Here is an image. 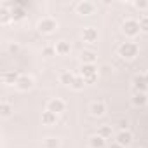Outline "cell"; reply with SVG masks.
<instances>
[{
    "mask_svg": "<svg viewBox=\"0 0 148 148\" xmlns=\"http://www.w3.org/2000/svg\"><path fill=\"white\" fill-rule=\"evenodd\" d=\"M89 112H91L92 117H103L106 113V105L103 101H94V103H91Z\"/></svg>",
    "mask_w": 148,
    "mask_h": 148,
    "instance_id": "12",
    "label": "cell"
},
{
    "mask_svg": "<svg viewBox=\"0 0 148 148\" xmlns=\"http://www.w3.org/2000/svg\"><path fill=\"white\" fill-rule=\"evenodd\" d=\"M33 84H35L33 77H30V75H19V79L16 82V89L21 91V92H26V91H30L33 87Z\"/></svg>",
    "mask_w": 148,
    "mask_h": 148,
    "instance_id": "5",
    "label": "cell"
},
{
    "mask_svg": "<svg viewBox=\"0 0 148 148\" xmlns=\"http://www.w3.org/2000/svg\"><path fill=\"white\" fill-rule=\"evenodd\" d=\"M132 87H134V92H146V91H148L146 77H145V75H134V79H132Z\"/></svg>",
    "mask_w": 148,
    "mask_h": 148,
    "instance_id": "9",
    "label": "cell"
},
{
    "mask_svg": "<svg viewBox=\"0 0 148 148\" xmlns=\"http://www.w3.org/2000/svg\"><path fill=\"white\" fill-rule=\"evenodd\" d=\"M0 115H2V119H9L12 115V106L4 101L2 105H0Z\"/></svg>",
    "mask_w": 148,
    "mask_h": 148,
    "instance_id": "21",
    "label": "cell"
},
{
    "mask_svg": "<svg viewBox=\"0 0 148 148\" xmlns=\"http://www.w3.org/2000/svg\"><path fill=\"white\" fill-rule=\"evenodd\" d=\"M139 30H141L143 33H148V16H143V18L139 19Z\"/></svg>",
    "mask_w": 148,
    "mask_h": 148,
    "instance_id": "26",
    "label": "cell"
},
{
    "mask_svg": "<svg viewBox=\"0 0 148 148\" xmlns=\"http://www.w3.org/2000/svg\"><path fill=\"white\" fill-rule=\"evenodd\" d=\"M134 148H141V146H134Z\"/></svg>",
    "mask_w": 148,
    "mask_h": 148,
    "instance_id": "32",
    "label": "cell"
},
{
    "mask_svg": "<svg viewBox=\"0 0 148 148\" xmlns=\"http://www.w3.org/2000/svg\"><path fill=\"white\" fill-rule=\"evenodd\" d=\"M80 77L86 80V84H94L98 80V68H96V64H82Z\"/></svg>",
    "mask_w": 148,
    "mask_h": 148,
    "instance_id": "2",
    "label": "cell"
},
{
    "mask_svg": "<svg viewBox=\"0 0 148 148\" xmlns=\"http://www.w3.org/2000/svg\"><path fill=\"white\" fill-rule=\"evenodd\" d=\"M42 54H44L45 58H51V56H56V47H52V45H45V47L42 49Z\"/></svg>",
    "mask_w": 148,
    "mask_h": 148,
    "instance_id": "25",
    "label": "cell"
},
{
    "mask_svg": "<svg viewBox=\"0 0 148 148\" xmlns=\"http://www.w3.org/2000/svg\"><path fill=\"white\" fill-rule=\"evenodd\" d=\"M75 11L80 16H91L94 12V4L92 2H87V0H82V2H79L75 5Z\"/></svg>",
    "mask_w": 148,
    "mask_h": 148,
    "instance_id": "7",
    "label": "cell"
},
{
    "mask_svg": "<svg viewBox=\"0 0 148 148\" xmlns=\"http://www.w3.org/2000/svg\"><path fill=\"white\" fill-rule=\"evenodd\" d=\"M44 146L45 148H59V139L58 138H45Z\"/></svg>",
    "mask_w": 148,
    "mask_h": 148,
    "instance_id": "24",
    "label": "cell"
},
{
    "mask_svg": "<svg viewBox=\"0 0 148 148\" xmlns=\"http://www.w3.org/2000/svg\"><path fill=\"white\" fill-rule=\"evenodd\" d=\"M122 32L127 35V37H136V35H139V21H136V19H125L124 23H122Z\"/></svg>",
    "mask_w": 148,
    "mask_h": 148,
    "instance_id": "4",
    "label": "cell"
},
{
    "mask_svg": "<svg viewBox=\"0 0 148 148\" xmlns=\"http://www.w3.org/2000/svg\"><path fill=\"white\" fill-rule=\"evenodd\" d=\"M87 84H86V80L79 75V77H75V80H73V84H71V89L73 91H82L84 87H86Z\"/></svg>",
    "mask_w": 148,
    "mask_h": 148,
    "instance_id": "23",
    "label": "cell"
},
{
    "mask_svg": "<svg viewBox=\"0 0 148 148\" xmlns=\"http://www.w3.org/2000/svg\"><path fill=\"white\" fill-rule=\"evenodd\" d=\"M9 21H12L11 9H7L5 5H2V7H0V23H2V25H7Z\"/></svg>",
    "mask_w": 148,
    "mask_h": 148,
    "instance_id": "19",
    "label": "cell"
},
{
    "mask_svg": "<svg viewBox=\"0 0 148 148\" xmlns=\"http://www.w3.org/2000/svg\"><path fill=\"white\" fill-rule=\"evenodd\" d=\"M75 77H77V75H73L71 71H63L61 75H59V82H61L63 86H70V87H71V84H73V80H75Z\"/></svg>",
    "mask_w": 148,
    "mask_h": 148,
    "instance_id": "18",
    "label": "cell"
},
{
    "mask_svg": "<svg viewBox=\"0 0 148 148\" xmlns=\"http://www.w3.org/2000/svg\"><path fill=\"white\" fill-rule=\"evenodd\" d=\"M56 120H58V115H56V113H52V112H49V110L42 112V124H44V125H54Z\"/></svg>",
    "mask_w": 148,
    "mask_h": 148,
    "instance_id": "17",
    "label": "cell"
},
{
    "mask_svg": "<svg viewBox=\"0 0 148 148\" xmlns=\"http://www.w3.org/2000/svg\"><path fill=\"white\" fill-rule=\"evenodd\" d=\"M80 59H82V63L84 64H94L96 63V59H98V56H96V52H92V51H82L80 52Z\"/></svg>",
    "mask_w": 148,
    "mask_h": 148,
    "instance_id": "16",
    "label": "cell"
},
{
    "mask_svg": "<svg viewBox=\"0 0 148 148\" xmlns=\"http://www.w3.org/2000/svg\"><path fill=\"white\" fill-rule=\"evenodd\" d=\"M117 143H119V145H122L124 148H125V146H129V145L132 143V134H131L129 131H120V132L117 134Z\"/></svg>",
    "mask_w": 148,
    "mask_h": 148,
    "instance_id": "13",
    "label": "cell"
},
{
    "mask_svg": "<svg viewBox=\"0 0 148 148\" xmlns=\"http://www.w3.org/2000/svg\"><path fill=\"white\" fill-rule=\"evenodd\" d=\"M134 7L139 9V11H146V9H148V0H136V2H134Z\"/></svg>",
    "mask_w": 148,
    "mask_h": 148,
    "instance_id": "27",
    "label": "cell"
},
{
    "mask_svg": "<svg viewBox=\"0 0 148 148\" xmlns=\"http://www.w3.org/2000/svg\"><path fill=\"white\" fill-rule=\"evenodd\" d=\"M138 52H139V47H138L134 42H124V44H120V47H119V56H120L122 59H125V61L134 59V58L138 56Z\"/></svg>",
    "mask_w": 148,
    "mask_h": 148,
    "instance_id": "1",
    "label": "cell"
},
{
    "mask_svg": "<svg viewBox=\"0 0 148 148\" xmlns=\"http://www.w3.org/2000/svg\"><path fill=\"white\" fill-rule=\"evenodd\" d=\"M145 77H146V82H148V71H146V73H145Z\"/></svg>",
    "mask_w": 148,
    "mask_h": 148,
    "instance_id": "31",
    "label": "cell"
},
{
    "mask_svg": "<svg viewBox=\"0 0 148 148\" xmlns=\"http://www.w3.org/2000/svg\"><path fill=\"white\" fill-rule=\"evenodd\" d=\"M131 101L134 106H145V105H148V96H146V92H134Z\"/></svg>",
    "mask_w": 148,
    "mask_h": 148,
    "instance_id": "14",
    "label": "cell"
},
{
    "mask_svg": "<svg viewBox=\"0 0 148 148\" xmlns=\"http://www.w3.org/2000/svg\"><path fill=\"white\" fill-rule=\"evenodd\" d=\"M19 79V73L14 71V70H7V71H2V75H0V80H2L5 86H16Z\"/></svg>",
    "mask_w": 148,
    "mask_h": 148,
    "instance_id": "8",
    "label": "cell"
},
{
    "mask_svg": "<svg viewBox=\"0 0 148 148\" xmlns=\"http://www.w3.org/2000/svg\"><path fill=\"white\" fill-rule=\"evenodd\" d=\"M11 16H12V21H21L26 18V11H25V4L21 2H16L11 9Z\"/></svg>",
    "mask_w": 148,
    "mask_h": 148,
    "instance_id": "10",
    "label": "cell"
},
{
    "mask_svg": "<svg viewBox=\"0 0 148 148\" xmlns=\"http://www.w3.org/2000/svg\"><path fill=\"white\" fill-rule=\"evenodd\" d=\"M112 125H101L99 129H98V136H101L103 139H108V138H112Z\"/></svg>",
    "mask_w": 148,
    "mask_h": 148,
    "instance_id": "22",
    "label": "cell"
},
{
    "mask_svg": "<svg viewBox=\"0 0 148 148\" xmlns=\"http://www.w3.org/2000/svg\"><path fill=\"white\" fill-rule=\"evenodd\" d=\"M89 146H91V148H105V139L96 134V136H92V138L89 139Z\"/></svg>",
    "mask_w": 148,
    "mask_h": 148,
    "instance_id": "20",
    "label": "cell"
},
{
    "mask_svg": "<svg viewBox=\"0 0 148 148\" xmlns=\"http://www.w3.org/2000/svg\"><path fill=\"white\" fill-rule=\"evenodd\" d=\"M64 108H66V105H64V101H63V99H59V98H52V99H49V101H47V110H49V112H52V113H56V115L63 113V112H64Z\"/></svg>",
    "mask_w": 148,
    "mask_h": 148,
    "instance_id": "6",
    "label": "cell"
},
{
    "mask_svg": "<svg viewBox=\"0 0 148 148\" xmlns=\"http://www.w3.org/2000/svg\"><path fill=\"white\" fill-rule=\"evenodd\" d=\"M9 51H11V52H18V51H19V45H18V44H11V45H9Z\"/></svg>",
    "mask_w": 148,
    "mask_h": 148,
    "instance_id": "29",
    "label": "cell"
},
{
    "mask_svg": "<svg viewBox=\"0 0 148 148\" xmlns=\"http://www.w3.org/2000/svg\"><path fill=\"white\" fill-rule=\"evenodd\" d=\"M54 47H56V54H58V56H66V54H70V51H71L70 42H66V40H59Z\"/></svg>",
    "mask_w": 148,
    "mask_h": 148,
    "instance_id": "15",
    "label": "cell"
},
{
    "mask_svg": "<svg viewBox=\"0 0 148 148\" xmlns=\"http://www.w3.org/2000/svg\"><path fill=\"white\" fill-rule=\"evenodd\" d=\"M98 30L96 28H92V26H87V28H84V32H82V40L84 42H87V44H94V42H98Z\"/></svg>",
    "mask_w": 148,
    "mask_h": 148,
    "instance_id": "11",
    "label": "cell"
},
{
    "mask_svg": "<svg viewBox=\"0 0 148 148\" xmlns=\"http://www.w3.org/2000/svg\"><path fill=\"white\" fill-rule=\"evenodd\" d=\"M37 30H38L40 33L49 35V33H52V32L58 30V21L52 19V18H42V19L38 21V25H37Z\"/></svg>",
    "mask_w": 148,
    "mask_h": 148,
    "instance_id": "3",
    "label": "cell"
},
{
    "mask_svg": "<svg viewBox=\"0 0 148 148\" xmlns=\"http://www.w3.org/2000/svg\"><path fill=\"white\" fill-rule=\"evenodd\" d=\"M110 148H124V146H122V145H119V143L115 141V143H112V145H110Z\"/></svg>",
    "mask_w": 148,
    "mask_h": 148,
    "instance_id": "30",
    "label": "cell"
},
{
    "mask_svg": "<svg viewBox=\"0 0 148 148\" xmlns=\"http://www.w3.org/2000/svg\"><path fill=\"white\" fill-rule=\"evenodd\" d=\"M117 125H119V129H120V131H127V125H129V122H127V120H120Z\"/></svg>",
    "mask_w": 148,
    "mask_h": 148,
    "instance_id": "28",
    "label": "cell"
}]
</instances>
